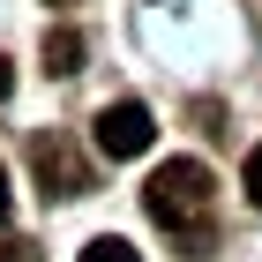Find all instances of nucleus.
I'll return each mask as SVG.
<instances>
[{
    "label": "nucleus",
    "mask_w": 262,
    "mask_h": 262,
    "mask_svg": "<svg viewBox=\"0 0 262 262\" xmlns=\"http://www.w3.org/2000/svg\"><path fill=\"white\" fill-rule=\"evenodd\" d=\"M142 210L187 247V255H210V165L172 158L142 180Z\"/></svg>",
    "instance_id": "1"
},
{
    "label": "nucleus",
    "mask_w": 262,
    "mask_h": 262,
    "mask_svg": "<svg viewBox=\"0 0 262 262\" xmlns=\"http://www.w3.org/2000/svg\"><path fill=\"white\" fill-rule=\"evenodd\" d=\"M90 142H98V158L127 165V158H142V150L158 142V120H150V105H142V98L98 105V120H90Z\"/></svg>",
    "instance_id": "2"
},
{
    "label": "nucleus",
    "mask_w": 262,
    "mask_h": 262,
    "mask_svg": "<svg viewBox=\"0 0 262 262\" xmlns=\"http://www.w3.org/2000/svg\"><path fill=\"white\" fill-rule=\"evenodd\" d=\"M30 165H38V180H45V195H60V202H75V195H90V165L75 158V142H60V135H45V142H30Z\"/></svg>",
    "instance_id": "3"
},
{
    "label": "nucleus",
    "mask_w": 262,
    "mask_h": 262,
    "mask_svg": "<svg viewBox=\"0 0 262 262\" xmlns=\"http://www.w3.org/2000/svg\"><path fill=\"white\" fill-rule=\"evenodd\" d=\"M38 53H45V75H75V68H82V38H75V30H45Z\"/></svg>",
    "instance_id": "4"
},
{
    "label": "nucleus",
    "mask_w": 262,
    "mask_h": 262,
    "mask_svg": "<svg viewBox=\"0 0 262 262\" xmlns=\"http://www.w3.org/2000/svg\"><path fill=\"white\" fill-rule=\"evenodd\" d=\"M75 262H142V255H135L127 240H113V232H105V240H90V247H82Z\"/></svg>",
    "instance_id": "5"
},
{
    "label": "nucleus",
    "mask_w": 262,
    "mask_h": 262,
    "mask_svg": "<svg viewBox=\"0 0 262 262\" xmlns=\"http://www.w3.org/2000/svg\"><path fill=\"white\" fill-rule=\"evenodd\" d=\"M240 187H247V202H255V210H262V142H255V150H247V165H240Z\"/></svg>",
    "instance_id": "6"
},
{
    "label": "nucleus",
    "mask_w": 262,
    "mask_h": 262,
    "mask_svg": "<svg viewBox=\"0 0 262 262\" xmlns=\"http://www.w3.org/2000/svg\"><path fill=\"white\" fill-rule=\"evenodd\" d=\"M0 262H38V240H23V232H0Z\"/></svg>",
    "instance_id": "7"
},
{
    "label": "nucleus",
    "mask_w": 262,
    "mask_h": 262,
    "mask_svg": "<svg viewBox=\"0 0 262 262\" xmlns=\"http://www.w3.org/2000/svg\"><path fill=\"white\" fill-rule=\"evenodd\" d=\"M8 202H15V195H8V172H0V225H8Z\"/></svg>",
    "instance_id": "8"
},
{
    "label": "nucleus",
    "mask_w": 262,
    "mask_h": 262,
    "mask_svg": "<svg viewBox=\"0 0 262 262\" xmlns=\"http://www.w3.org/2000/svg\"><path fill=\"white\" fill-rule=\"evenodd\" d=\"M8 82H15V75H8V60H0V98H8Z\"/></svg>",
    "instance_id": "9"
}]
</instances>
